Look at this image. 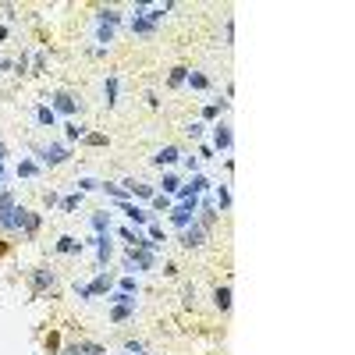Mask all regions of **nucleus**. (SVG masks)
<instances>
[{
    "mask_svg": "<svg viewBox=\"0 0 355 355\" xmlns=\"http://www.w3.org/2000/svg\"><path fill=\"white\" fill-rule=\"evenodd\" d=\"M156 267V252H149V249H128V256H125V270H153Z\"/></svg>",
    "mask_w": 355,
    "mask_h": 355,
    "instance_id": "nucleus-1",
    "label": "nucleus"
},
{
    "mask_svg": "<svg viewBox=\"0 0 355 355\" xmlns=\"http://www.w3.org/2000/svg\"><path fill=\"white\" fill-rule=\"evenodd\" d=\"M14 231H21V234H36L39 231V217L32 210H25V206H14Z\"/></svg>",
    "mask_w": 355,
    "mask_h": 355,
    "instance_id": "nucleus-2",
    "label": "nucleus"
},
{
    "mask_svg": "<svg viewBox=\"0 0 355 355\" xmlns=\"http://www.w3.org/2000/svg\"><path fill=\"white\" fill-rule=\"evenodd\" d=\"M68 156H71V149H68V146H57V142H54V146H43V149H39V160H43L46 167H57V163H64Z\"/></svg>",
    "mask_w": 355,
    "mask_h": 355,
    "instance_id": "nucleus-3",
    "label": "nucleus"
},
{
    "mask_svg": "<svg viewBox=\"0 0 355 355\" xmlns=\"http://www.w3.org/2000/svg\"><path fill=\"white\" fill-rule=\"evenodd\" d=\"M203 242H206V227L192 220V224H188V227L181 231V245H185V249H199Z\"/></svg>",
    "mask_w": 355,
    "mask_h": 355,
    "instance_id": "nucleus-4",
    "label": "nucleus"
},
{
    "mask_svg": "<svg viewBox=\"0 0 355 355\" xmlns=\"http://www.w3.org/2000/svg\"><path fill=\"white\" fill-rule=\"evenodd\" d=\"M75 291H78V298H92V295H107V291H110V277H107V274H100V277H96L92 284H78Z\"/></svg>",
    "mask_w": 355,
    "mask_h": 355,
    "instance_id": "nucleus-5",
    "label": "nucleus"
},
{
    "mask_svg": "<svg viewBox=\"0 0 355 355\" xmlns=\"http://www.w3.org/2000/svg\"><path fill=\"white\" fill-rule=\"evenodd\" d=\"M192 220H196V206H185V203H181V206H174V210H171V224H174V227H181V231H185Z\"/></svg>",
    "mask_w": 355,
    "mask_h": 355,
    "instance_id": "nucleus-6",
    "label": "nucleus"
},
{
    "mask_svg": "<svg viewBox=\"0 0 355 355\" xmlns=\"http://www.w3.org/2000/svg\"><path fill=\"white\" fill-rule=\"evenodd\" d=\"M178 160H181V149H178V146H163V149L153 156L156 167H171V163H178Z\"/></svg>",
    "mask_w": 355,
    "mask_h": 355,
    "instance_id": "nucleus-7",
    "label": "nucleus"
},
{
    "mask_svg": "<svg viewBox=\"0 0 355 355\" xmlns=\"http://www.w3.org/2000/svg\"><path fill=\"white\" fill-rule=\"evenodd\" d=\"M50 110H54V114H75V110H78V103L71 100L68 92H57V96H54V103H50Z\"/></svg>",
    "mask_w": 355,
    "mask_h": 355,
    "instance_id": "nucleus-8",
    "label": "nucleus"
},
{
    "mask_svg": "<svg viewBox=\"0 0 355 355\" xmlns=\"http://www.w3.org/2000/svg\"><path fill=\"white\" fill-rule=\"evenodd\" d=\"M117 206H121V210H125V217H128V220H132V224H149V213L146 210H139V206H135V203H128V199H125V203H117Z\"/></svg>",
    "mask_w": 355,
    "mask_h": 355,
    "instance_id": "nucleus-9",
    "label": "nucleus"
},
{
    "mask_svg": "<svg viewBox=\"0 0 355 355\" xmlns=\"http://www.w3.org/2000/svg\"><path fill=\"white\" fill-rule=\"evenodd\" d=\"M128 29H132V36H153V32H156V25H149V21L142 18L139 11L132 14V21H128Z\"/></svg>",
    "mask_w": 355,
    "mask_h": 355,
    "instance_id": "nucleus-10",
    "label": "nucleus"
},
{
    "mask_svg": "<svg viewBox=\"0 0 355 355\" xmlns=\"http://www.w3.org/2000/svg\"><path fill=\"white\" fill-rule=\"evenodd\" d=\"M231 128H227V125H224V121H220V125H213V146H217V149H231Z\"/></svg>",
    "mask_w": 355,
    "mask_h": 355,
    "instance_id": "nucleus-11",
    "label": "nucleus"
},
{
    "mask_svg": "<svg viewBox=\"0 0 355 355\" xmlns=\"http://www.w3.org/2000/svg\"><path fill=\"white\" fill-rule=\"evenodd\" d=\"M125 192L128 196H139V199H153L156 196V188L153 185H142V181H125Z\"/></svg>",
    "mask_w": 355,
    "mask_h": 355,
    "instance_id": "nucleus-12",
    "label": "nucleus"
},
{
    "mask_svg": "<svg viewBox=\"0 0 355 355\" xmlns=\"http://www.w3.org/2000/svg\"><path fill=\"white\" fill-rule=\"evenodd\" d=\"M92 245H96V259H100V263H107V259H110V252H114L110 238H107V234H96V238H92Z\"/></svg>",
    "mask_w": 355,
    "mask_h": 355,
    "instance_id": "nucleus-13",
    "label": "nucleus"
},
{
    "mask_svg": "<svg viewBox=\"0 0 355 355\" xmlns=\"http://www.w3.org/2000/svg\"><path fill=\"white\" fill-rule=\"evenodd\" d=\"M96 21H100V25H110V29H114V25L121 21V11H117V7H103V11H96Z\"/></svg>",
    "mask_w": 355,
    "mask_h": 355,
    "instance_id": "nucleus-14",
    "label": "nucleus"
},
{
    "mask_svg": "<svg viewBox=\"0 0 355 355\" xmlns=\"http://www.w3.org/2000/svg\"><path fill=\"white\" fill-rule=\"evenodd\" d=\"M57 252H64V256H75V252H82V242H78V238H71V234H64V238L57 242Z\"/></svg>",
    "mask_w": 355,
    "mask_h": 355,
    "instance_id": "nucleus-15",
    "label": "nucleus"
},
{
    "mask_svg": "<svg viewBox=\"0 0 355 355\" xmlns=\"http://www.w3.org/2000/svg\"><path fill=\"white\" fill-rule=\"evenodd\" d=\"M103 100H107V107H114V103H117V78H114V75L103 82Z\"/></svg>",
    "mask_w": 355,
    "mask_h": 355,
    "instance_id": "nucleus-16",
    "label": "nucleus"
},
{
    "mask_svg": "<svg viewBox=\"0 0 355 355\" xmlns=\"http://www.w3.org/2000/svg\"><path fill=\"white\" fill-rule=\"evenodd\" d=\"M213 302H217V309H231V288H227V284L217 288V291H213Z\"/></svg>",
    "mask_w": 355,
    "mask_h": 355,
    "instance_id": "nucleus-17",
    "label": "nucleus"
},
{
    "mask_svg": "<svg viewBox=\"0 0 355 355\" xmlns=\"http://www.w3.org/2000/svg\"><path fill=\"white\" fill-rule=\"evenodd\" d=\"M64 355H103L100 345H75V348H64Z\"/></svg>",
    "mask_w": 355,
    "mask_h": 355,
    "instance_id": "nucleus-18",
    "label": "nucleus"
},
{
    "mask_svg": "<svg viewBox=\"0 0 355 355\" xmlns=\"http://www.w3.org/2000/svg\"><path fill=\"white\" fill-rule=\"evenodd\" d=\"M32 284H36L39 291H43V288H54V274H50V270H36V274H32Z\"/></svg>",
    "mask_w": 355,
    "mask_h": 355,
    "instance_id": "nucleus-19",
    "label": "nucleus"
},
{
    "mask_svg": "<svg viewBox=\"0 0 355 355\" xmlns=\"http://www.w3.org/2000/svg\"><path fill=\"white\" fill-rule=\"evenodd\" d=\"M92 227H96V234H110V213H96Z\"/></svg>",
    "mask_w": 355,
    "mask_h": 355,
    "instance_id": "nucleus-20",
    "label": "nucleus"
},
{
    "mask_svg": "<svg viewBox=\"0 0 355 355\" xmlns=\"http://www.w3.org/2000/svg\"><path fill=\"white\" fill-rule=\"evenodd\" d=\"M132 313H135V305H114V309H110V320H114V323H125Z\"/></svg>",
    "mask_w": 355,
    "mask_h": 355,
    "instance_id": "nucleus-21",
    "label": "nucleus"
},
{
    "mask_svg": "<svg viewBox=\"0 0 355 355\" xmlns=\"http://www.w3.org/2000/svg\"><path fill=\"white\" fill-rule=\"evenodd\" d=\"M185 82H188L192 89H206V85H210V78H206L203 71H188V78H185Z\"/></svg>",
    "mask_w": 355,
    "mask_h": 355,
    "instance_id": "nucleus-22",
    "label": "nucleus"
},
{
    "mask_svg": "<svg viewBox=\"0 0 355 355\" xmlns=\"http://www.w3.org/2000/svg\"><path fill=\"white\" fill-rule=\"evenodd\" d=\"M36 121H39V125H50V128H54V125H57V114H54L50 107H39V110H36Z\"/></svg>",
    "mask_w": 355,
    "mask_h": 355,
    "instance_id": "nucleus-23",
    "label": "nucleus"
},
{
    "mask_svg": "<svg viewBox=\"0 0 355 355\" xmlns=\"http://www.w3.org/2000/svg\"><path fill=\"white\" fill-rule=\"evenodd\" d=\"M36 174H39V167H36L32 160H21V163H18V178H36Z\"/></svg>",
    "mask_w": 355,
    "mask_h": 355,
    "instance_id": "nucleus-24",
    "label": "nucleus"
},
{
    "mask_svg": "<svg viewBox=\"0 0 355 355\" xmlns=\"http://www.w3.org/2000/svg\"><path fill=\"white\" fill-rule=\"evenodd\" d=\"M188 188L199 196V192H206L210 188V178H203V174H192V181H188Z\"/></svg>",
    "mask_w": 355,
    "mask_h": 355,
    "instance_id": "nucleus-25",
    "label": "nucleus"
},
{
    "mask_svg": "<svg viewBox=\"0 0 355 355\" xmlns=\"http://www.w3.org/2000/svg\"><path fill=\"white\" fill-rule=\"evenodd\" d=\"M185 78H188V68H174V71H171V78H167V85H171V89H178Z\"/></svg>",
    "mask_w": 355,
    "mask_h": 355,
    "instance_id": "nucleus-26",
    "label": "nucleus"
},
{
    "mask_svg": "<svg viewBox=\"0 0 355 355\" xmlns=\"http://www.w3.org/2000/svg\"><path fill=\"white\" fill-rule=\"evenodd\" d=\"M178 188H181V181H178L174 174H163V196H174Z\"/></svg>",
    "mask_w": 355,
    "mask_h": 355,
    "instance_id": "nucleus-27",
    "label": "nucleus"
},
{
    "mask_svg": "<svg viewBox=\"0 0 355 355\" xmlns=\"http://www.w3.org/2000/svg\"><path fill=\"white\" fill-rule=\"evenodd\" d=\"M110 302H114V305H135V295H128V291H114Z\"/></svg>",
    "mask_w": 355,
    "mask_h": 355,
    "instance_id": "nucleus-28",
    "label": "nucleus"
},
{
    "mask_svg": "<svg viewBox=\"0 0 355 355\" xmlns=\"http://www.w3.org/2000/svg\"><path fill=\"white\" fill-rule=\"evenodd\" d=\"M217 220V206H213V199H203V224H213Z\"/></svg>",
    "mask_w": 355,
    "mask_h": 355,
    "instance_id": "nucleus-29",
    "label": "nucleus"
},
{
    "mask_svg": "<svg viewBox=\"0 0 355 355\" xmlns=\"http://www.w3.org/2000/svg\"><path fill=\"white\" fill-rule=\"evenodd\" d=\"M75 185H78V192H96V188H100V181H96V178H78Z\"/></svg>",
    "mask_w": 355,
    "mask_h": 355,
    "instance_id": "nucleus-30",
    "label": "nucleus"
},
{
    "mask_svg": "<svg viewBox=\"0 0 355 355\" xmlns=\"http://www.w3.org/2000/svg\"><path fill=\"white\" fill-rule=\"evenodd\" d=\"M100 188H103L107 196H114L117 203H125V199H128V192H125V188H117V185H100Z\"/></svg>",
    "mask_w": 355,
    "mask_h": 355,
    "instance_id": "nucleus-31",
    "label": "nucleus"
},
{
    "mask_svg": "<svg viewBox=\"0 0 355 355\" xmlns=\"http://www.w3.org/2000/svg\"><path fill=\"white\" fill-rule=\"evenodd\" d=\"M217 206H220V210H227V206H231V192H227V185H220V188H217Z\"/></svg>",
    "mask_w": 355,
    "mask_h": 355,
    "instance_id": "nucleus-32",
    "label": "nucleus"
},
{
    "mask_svg": "<svg viewBox=\"0 0 355 355\" xmlns=\"http://www.w3.org/2000/svg\"><path fill=\"white\" fill-rule=\"evenodd\" d=\"M78 203H82V192H75V196H68V199L61 203V210H64V213H71V210H78Z\"/></svg>",
    "mask_w": 355,
    "mask_h": 355,
    "instance_id": "nucleus-33",
    "label": "nucleus"
},
{
    "mask_svg": "<svg viewBox=\"0 0 355 355\" xmlns=\"http://www.w3.org/2000/svg\"><path fill=\"white\" fill-rule=\"evenodd\" d=\"M96 39H100V43H114V29H110V25H100V29H96Z\"/></svg>",
    "mask_w": 355,
    "mask_h": 355,
    "instance_id": "nucleus-34",
    "label": "nucleus"
},
{
    "mask_svg": "<svg viewBox=\"0 0 355 355\" xmlns=\"http://www.w3.org/2000/svg\"><path fill=\"white\" fill-rule=\"evenodd\" d=\"M149 203H153V210H171V196H163V192H160V196H153Z\"/></svg>",
    "mask_w": 355,
    "mask_h": 355,
    "instance_id": "nucleus-35",
    "label": "nucleus"
},
{
    "mask_svg": "<svg viewBox=\"0 0 355 355\" xmlns=\"http://www.w3.org/2000/svg\"><path fill=\"white\" fill-rule=\"evenodd\" d=\"M117 234H121V238H125V242H128V249H132V245H139V238H142V234H135V231H132V227H121V231H117Z\"/></svg>",
    "mask_w": 355,
    "mask_h": 355,
    "instance_id": "nucleus-36",
    "label": "nucleus"
},
{
    "mask_svg": "<svg viewBox=\"0 0 355 355\" xmlns=\"http://www.w3.org/2000/svg\"><path fill=\"white\" fill-rule=\"evenodd\" d=\"M220 107H227V103L220 100V103H210V107H203V117H206V121H213V117L220 114Z\"/></svg>",
    "mask_w": 355,
    "mask_h": 355,
    "instance_id": "nucleus-37",
    "label": "nucleus"
},
{
    "mask_svg": "<svg viewBox=\"0 0 355 355\" xmlns=\"http://www.w3.org/2000/svg\"><path fill=\"white\" fill-rule=\"evenodd\" d=\"M149 242H156V245L163 242V231H160V224H153V220H149Z\"/></svg>",
    "mask_w": 355,
    "mask_h": 355,
    "instance_id": "nucleus-38",
    "label": "nucleus"
},
{
    "mask_svg": "<svg viewBox=\"0 0 355 355\" xmlns=\"http://www.w3.org/2000/svg\"><path fill=\"white\" fill-rule=\"evenodd\" d=\"M117 291H128V295H135V291H139V284H135V277H125Z\"/></svg>",
    "mask_w": 355,
    "mask_h": 355,
    "instance_id": "nucleus-39",
    "label": "nucleus"
},
{
    "mask_svg": "<svg viewBox=\"0 0 355 355\" xmlns=\"http://www.w3.org/2000/svg\"><path fill=\"white\" fill-rule=\"evenodd\" d=\"M68 139H85V128L82 125H68Z\"/></svg>",
    "mask_w": 355,
    "mask_h": 355,
    "instance_id": "nucleus-40",
    "label": "nucleus"
},
{
    "mask_svg": "<svg viewBox=\"0 0 355 355\" xmlns=\"http://www.w3.org/2000/svg\"><path fill=\"white\" fill-rule=\"evenodd\" d=\"M203 128H206V125L196 121V125H188V135H192V139H203Z\"/></svg>",
    "mask_w": 355,
    "mask_h": 355,
    "instance_id": "nucleus-41",
    "label": "nucleus"
},
{
    "mask_svg": "<svg viewBox=\"0 0 355 355\" xmlns=\"http://www.w3.org/2000/svg\"><path fill=\"white\" fill-rule=\"evenodd\" d=\"M89 146H107V135H85Z\"/></svg>",
    "mask_w": 355,
    "mask_h": 355,
    "instance_id": "nucleus-42",
    "label": "nucleus"
},
{
    "mask_svg": "<svg viewBox=\"0 0 355 355\" xmlns=\"http://www.w3.org/2000/svg\"><path fill=\"white\" fill-rule=\"evenodd\" d=\"M185 167H188V171L196 174V171H199V156H188V160H185Z\"/></svg>",
    "mask_w": 355,
    "mask_h": 355,
    "instance_id": "nucleus-43",
    "label": "nucleus"
},
{
    "mask_svg": "<svg viewBox=\"0 0 355 355\" xmlns=\"http://www.w3.org/2000/svg\"><path fill=\"white\" fill-rule=\"evenodd\" d=\"M135 355H149V352H135Z\"/></svg>",
    "mask_w": 355,
    "mask_h": 355,
    "instance_id": "nucleus-44",
    "label": "nucleus"
}]
</instances>
